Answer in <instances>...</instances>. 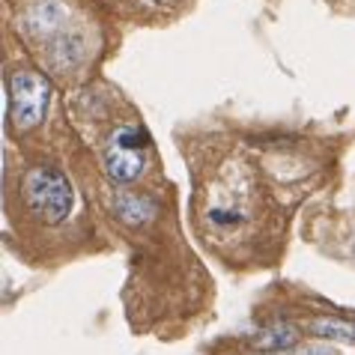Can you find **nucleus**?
Returning a JSON list of instances; mask_svg holds the SVG:
<instances>
[{
  "label": "nucleus",
  "instance_id": "obj_1",
  "mask_svg": "<svg viewBox=\"0 0 355 355\" xmlns=\"http://www.w3.org/2000/svg\"><path fill=\"white\" fill-rule=\"evenodd\" d=\"M24 200L36 218L57 224L72 209V185L54 167H33L24 180Z\"/></svg>",
  "mask_w": 355,
  "mask_h": 355
},
{
  "label": "nucleus",
  "instance_id": "obj_2",
  "mask_svg": "<svg viewBox=\"0 0 355 355\" xmlns=\"http://www.w3.org/2000/svg\"><path fill=\"white\" fill-rule=\"evenodd\" d=\"M48 102H51V84L42 75L31 72V69L12 72L9 78V120L18 132L42 123Z\"/></svg>",
  "mask_w": 355,
  "mask_h": 355
},
{
  "label": "nucleus",
  "instance_id": "obj_3",
  "mask_svg": "<svg viewBox=\"0 0 355 355\" xmlns=\"http://www.w3.org/2000/svg\"><path fill=\"white\" fill-rule=\"evenodd\" d=\"M146 164V135L137 129H120L105 150V171L114 182H132Z\"/></svg>",
  "mask_w": 355,
  "mask_h": 355
},
{
  "label": "nucleus",
  "instance_id": "obj_4",
  "mask_svg": "<svg viewBox=\"0 0 355 355\" xmlns=\"http://www.w3.org/2000/svg\"><path fill=\"white\" fill-rule=\"evenodd\" d=\"M114 212L120 215L125 224H146L155 215V203L144 194H116Z\"/></svg>",
  "mask_w": 355,
  "mask_h": 355
},
{
  "label": "nucleus",
  "instance_id": "obj_5",
  "mask_svg": "<svg viewBox=\"0 0 355 355\" xmlns=\"http://www.w3.org/2000/svg\"><path fill=\"white\" fill-rule=\"evenodd\" d=\"M295 340V329L287 322H275L269 329H263L257 338H254V347L257 349H269V352H284Z\"/></svg>",
  "mask_w": 355,
  "mask_h": 355
},
{
  "label": "nucleus",
  "instance_id": "obj_6",
  "mask_svg": "<svg viewBox=\"0 0 355 355\" xmlns=\"http://www.w3.org/2000/svg\"><path fill=\"white\" fill-rule=\"evenodd\" d=\"M313 329L329 338H343V340H355V322H343V320H320L313 322Z\"/></svg>",
  "mask_w": 355,
  "mask_h": 355
},
{
  "label": "nucleus",
  "instance_id": "obj_7",
  "mask_svg": "<svg viewBox=\"0 0 355 355\" xmlns=\"http://www.w3.org/2000/svg\"><path fill=\"white\" fill-rule=\"evenodd\" d=\"M278 355H338L331 347H325V343H304L299 349H284Z\"/></svg>",
  "mask_w": 355,
  "mask_h": 355
}]
</instances>
